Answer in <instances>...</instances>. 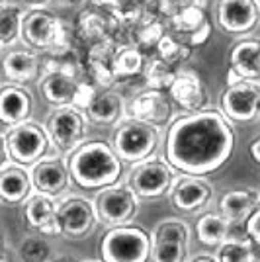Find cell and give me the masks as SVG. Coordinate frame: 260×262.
I'll return each mask as SVG.
<instances>
[{
  "mask_svg": "<svg viewBox=\"0 0 260 262\" xmlns=\"http://www.w3.org/2000/svg\"><path fill=\"white\" fill-rule=\"evenodd\" d=\"M127 116L157 127H166L172 121L174 102L168 90L147 88L131 100V104L127 106Z\"/></svg>",
  "mask_w": 260,
  "mask_h": 262,
  "instance_id": "cell-14",
  "label": "cell"
},
{
  "mask_svg": "<svg viewBox=\"0 0 260 262\" xmlns=\"http://www.w3.org/2000/svg\"><path fill=\"white\" fill-rule=\"evenodd\" d=\"M90 262H96V260H90ZM100 262H102V260H100Z\"/></svg>",
  "mask_w": 260,
  "mask_h": 262,
  "instance_id": "cell-50",
  "label": "cell"
},
{
  "mask_svg": "<svg viewBox=\"0 0 260 262\" xmlns=\"http://www.w3.org/2000/svg\"><path fill=\"white\" fill-rule=\"evenodd\" d=\"M57 206L59 200L47 194L35 192L24 202V221L32 231H37L47 237H59V217H57Z\"/></svg>",
  "mask_w": 260,
  "mask_h": 262,
  "instance_id": "cell-18",
  "label": "cell"
},
{
  "mask_svg": "<svg viewBox=\"0 0 260 262\" xmlns=\"http://www.w3.org/2000/svg\"><path fill=\"white\" fill-rule=\"evenodd\" d=\"M88 118L84 110L76 108L75 104L55 106L49 114L45 131L49 135L51 147H55L61 155H69L88 137Z\"/></svg>",
  "mask_w": 260,
  "mask_h": 262,
  "instance_id": "cell-6",
  "label": "cell"
},
{
  "mask_svg": "<svg viewBox=\"0 0 260 262\" xmlns=\"http://www.w3.org/2000/svg\"><path fill=\"white\" fill-rule=\"evenodd\" d=\"M57 217H59L61 235L69 239H84L98 225L92 200L76 194L59 200Z\"/></svg>",
  "mask_w": 260,
  "mask_h": 262,
  "instance_id": "cell-12",
  "label": "cell"
},
{
  "mask_svg": "<svg viewBox=\"0 0 260 262\" xmlns=\"http://www.w3.org/2000/svg\"><path fill=\"white\" fill-rule=\"evenodd\" d=\"M24 8L14 2L0 4V47H12L20 39Z\"/></svg>",
  "mask_w": 260,
  "mask_h": 262,
  "instance_id": "cell-32",
  "label": "cell"
},
{
  "mask_svg": "<svg viewBox=\"0 0 260 262\" xmlns=\"http://www.w3.org/2000/svg\"><path fill=\"white\" fill-rule=\"evenodd\" d=\"M33 112V96L24 84L8 82L0 86V123L16 125L30 120Z\"/></svg>",
  "mask_w": 260,
  "mask_h": 262,
  "instance_id": "cell-22",
  "label": "cell"
},
{
  "mask_svg": "<svg viewBox=\"0 0 260 262\" xmlns=\"http://www.w3.org/2000/svg\"><path fill=\"white\" fill-rule=\"evenodd\" d=\"M168 94L174 104L186 114L211 108L206 82L194 69H178L172 84L168 86Z\"/></svg>",
  "mask_w": 260,
  "mask_h": 262,
  "instance_id": "cell-15",
  "label": "cell"
},
{
  "mask_svg": "<svg viewBox=\"0 0 260 262\" xmlns=\"http://www.w3.org/2000/svg\"><path fill=\"white\" fill-rule=\"evenodd\" d=\"M256 2H258V6H260V0H256Z\"/></svg>",
  "mask_w": 260,
  "mask_h": 262,
  "instance_id": "cell-49",
  "label": "cell"
},
{
  "mask_svg": "<svg viewBox=\"0 0 260 262\" xmlns=\"http://www.w3.org/2000/svg\"><path fill=\"white\" fill-rule=\"evenodd\" d=\"M0 249H2V235H0Z\"/></svg>",
  "mask_w": 260,
  "mask_h": 262,
  "instance_id": "cell-47",
  "label": "cell"
},
{
  "mask_svg": "<svg viewBox=\"0 0 260 262\" xmlns=\"http://www.w3.org/2000/svg\"><path fill=\"white\" fill-rule=\"evenodd\" d=\"M166 24L170 26V32L182 37L192 47L204 43L211 32V24L206 16V8L202 6H184L170 20H166Z\"/></svg>",
  "mask_w": 260,
  "mask_h": 262,
  "instance_id": "cell-20",
  "label": "cell"
},
{
  "mask_svg": "<svg viewBox=\"0 0 260 262\" xmlns=\"http://www.w3.org/2000/svg\"><path fill=\"white\" fill-rule=\"evenodd\" d=\"M118 41L116 39H102L90 45L86 55V69L88 77L92 78V82L100 88L114 86L116 77L112 71V59L116 53Z\"/></svg>",
  "mask_w": 260,
  "mask_h": 262,
  "instance_id": "cell-27",
  "label": "cell"
},
{
  "mask_svg": "<svg viewBox=\"0 0 260 262\" xmlns=\"http://www.w3.org/2000/svg\"><path fill=\"white\" fill-rule=\"evenodd\" d=\"M0 262H12V260H10V256H8V252L4 251V247L0 249Z\"/></svg>",
  "mask_w": 260,
  "mask_h": 262,
  "instance_id": "cell-44",
  "label": "cell"
},
{
  "mask_svg": "<svg viewBox=\"0 0 260 262\" xmlns=\"http://www.w3.org/2000/svg\"><path fill=\"white\" fill-rule=\"evenodd\" d=\"M30 176H32L33 192L53 198H59L63 192H67L71 184L65 155H55V157L45 155L44 159H39L30 166Z\"/></svg>",
  "mask_w": 260,
  "mask_h": 262,
  "instance_id": "cell-17",
  "label": "cell"
},
{
  "mask_svg": "<svg viewBox=\"0 0 260 262\" xmlns=\"http://www.w3.org/2000/svg\"><path fill=\"white\" fill-rule=\"evenodd\" d=\"M116 24L112 18V12L94 4V8H86L80 12L75 24V35L82 43H96L102 39H114Z\"/></svg>",
  "mask_w": 260,
  "mask_h": 262,
  "instance_id": "cell-23",
  "label": "cell"
},
{
  "mask_svg": "<svg viewBox=\"0 0 260 262\" xmlns=\"http://www.w3.org/2000/svg\"><path fill=\"white\" fill-rule=\"evenodd\" d=\"M71 182L84 192H94L116 184L123 176V161L112 143L102 139H86L65 155Z\"/></svg>",
  "mask_w": 260,
  "mask_h": 262,
  "instance_id": "cell-2",
  "label": "cell"
},
{
  "mask_svg": "<svg viewBox=\"0 0 260 262\" xmlns=\"http://www.w3.org/2000/svg\"><path fill=\"white\" fill-rule=\"evenodd\" d=\"M170 204L182 213H196L204 211L213 198V186L204 176L178 174L172 188L168 192Z\"/></svg>",
  "mask_w": 260,
  "mask_h": 262,
  "instance_id": "cell-13",
  "label": "cell"
},
{
  "mask_svg": "<svg viewBox=\"0 0 260 262\" xmlns=\"http://www.w3.org/2000/svg\"><path fill=\"white\" fill-rule=\"evenodd\" d=\"M98 90H100V86H96L94 82H88V80H82V78H80L78 90H76V96H75V100H73V104H75L76 108L86 110V106L92 102V98L96 96Z\"/></svg>",
  "mask_w": 260,
  "mask_h": 262,
  "instance_id": "cell-37",
  "label": "cell"
},
{
  "mask_svg": "<svg viewBox=\"0 0 260 262\" xmlns=\"http://www.w3.org/2000/svg\"><path fill=\"white\" fill-rule=\"evenodd\" d=\"M249 153H250V159H252L254 163L260 164V135L249 145Z\"/></svg>",
  "mask_w": 260,
  "mask_h": 262,
  "instance_id": "cell-41",
  "label": "cell"
},
{
  "mask_svg": "<svg viewBox=\"0 0 260 262\" xmlns=\"http://www.w3.org/2000/svg\"><path fill=\"white\" fill-rule=\"evenodd\" d=\"M4 137H6L12 163H18L28 168L37 163L39 159H44L51 147L45 125L32 120H26L22 123L8 127Z\"/></svg>",
  "mask_w": 260,
  "mask_h": 262,
  "instance_id": "cell-8",
  "label": "cell"
},
{
  "mask_svg": "<svg viewBox=\"0 0 260 262\" xmlns=\"http://www.w3.org/2000/svg\"><path fill=\"white\" fill-rule=\"evenodd\" d=\"M178 170L164 157H149L141 163L131 164L125 176V186L139 200H157L168 196L174 180L178 178Z\"/></svg>",
  "mask_w": 260,
  "mask_h": 262,
  "instance_id": "cell-5",
  "label": "cell"
},
{
  "mask_svg": "<svg viewBox=\"0 0 260 262\" xmlns=\"http://www.w3.org/2000/svg\"><path fill=\"white\" fill-rule=\"evenodd\" d=\"M260 204V190L254 188H241V190H231L225 192L221 200H219V206L217 211L227 217L231 223H239V221H245L252 209Z\"/></svg>",
  "mask_w": 260,
  "mask_h": 262,
  "instance_id": "cell-28",
  "label": "cell"
},
{
  "mask_svg": "<svg viewBox=\"0 0 260 262\" xmlns=\"http://www.w3.org/2000/svg\"><path fill=\"white\" fill-rule=\"evenodd\" d=\"M233 151V121L221 110L184 112L166 127L164 159L182 174H213L231 159Z\"/></svg>",
  "mask_w": 260,
  "mask_h": 262,
  "instance_id": "cell-1",
  "label": "cell"
},
{
  "mask_svg": "<svg viewBox=\"0 0 260 262\" xmlns=\"http://www.w3.org/2000/svg\"><path fill=\"white\" fill-rule=\"evenodd\" d=\"M245 233L250 243L260 247V204L245 219Z\"/></svg>",
  "mask_w": 260,
  "mask_h": 262,
  "instance_id": "cell-38",
  "label": "cell"
},
{
  "mask_svg": "<svg viewBox=\"0 0 260 262\" xmlns=\"http://www.w3.org/2000/svg\"><path fill=\"white\" fill-rule=\"evenodd\" d=\"M192 51H194V47L190 43H186L182 37H178L172 32L164 33L163 37L159 39L157 47H155V55L174 67L186 63L192 57Z\"/></svg>",
  "mask_w": 260,
  "mask_h": 262,
  "instance_id": "cell-33",
  "label": "cell"
},
{
  "mask_svg": "<svg viewBox=\"0 0 260 262\" xmlns=\"http://www.w3.org/2000/svg\"><path fill=\"white\" fill-rule=\"evenodd\" d=\"M20 37L26 47H32L35 51H51L69 45L63 22L53 12L39 6L24 12Z\"/></svg>",
  "mask_w": 260,
  "mask_h": 262,
  "instance_id": "cell-7",
  "label": "cell"
},
{
  "mask_svg": "<svg viewBox=\"0 0 260 262\" xmlns=\"http://www.w3.org/2000/svg\"><path fill=\"white\" fill-rule=\"evenodd\" d=\"M80 78L76 71H67V69H49L41 73L39 78V92L47 104L51 106H65L73 104L78 90Z\"/></svg>",
  "mask_w": 260,
  "mask_h": 262,
  "instance_id": "cell-21",
  "label": "cell"
},
{
  "mask_svg": "<svg viewBox=\"0 0 260 262\" xmlns=\"http://www.w3.org/2000/svg\"><path fill=\"white\" fill-rule=\"evenodd\" d=\"M61 2L67 4V6H80V4H84L88 0H61Z\"/></svg>",
  "mask_w": 260,
  "mask_h": 262,
  "instance_id": "cell-43",
  "label": "cell"
},
{
  "mask_svg": "<svg viewBox=\"0 0 260 262\" xmlns=\"http://www.w3.org/2000/svg\"><path fill=\"white\" fill-rule=\"evenodd\" d=\"M151 233L139 225L106 227L98 243V256L102 262H149Z\"/></svg>",
  "mask_w": 260,
  "mask_h": 262,
  "instance_id": "cell-3",
  "label": "cell"
},
{
  "mask_svg": "<svg viewBox=\"0 0 260 262\" xmlns=\"http://www.w3.org/2000/svg\"><path fill=\"white\" fill-rule=\"evenodd\" d=\"M92 2L102 6V8H106V10H118L123 4H127L129 0H92Z\"/></svg>",
  "mask_w": 260,
  "mask_h": 262,
  "instance_id": "cell-39",
  "label": "cell"
},
{
  "mask_svg": "<svg viewBox=\"0 0 260 262\" xmlns=\"http://www.w3.org/2000/svg\"><path fill=\"white\" fill-rule=\"evenodd\" d=\"M239 78L260 80V39H241L229 53L227 82Z\"/></svg>",
  "mask_w": 260,
  "mask_h": 262,
  "instance_id": "cell-24",
  "label": "cell"
},
{
  "mask_svg": "<svg viewBox=\"0 0 260 262\" xmlns=\"http://www.w3.org/2000/svg\"><path fill=\"white\" fill-rule=\"evenodd\" d=\"M6 163H10V155H8L6 137H4V133H0V168H2Z\"/></svg>",
  "mask_w": 260,
  "mask_h": 262,
  "instance_id": "cell-40",
  "label": "cell"
},
{
  "mask_svg": "<svg viewBox=\"0 0 260 262\" xmlns=\"http://www.w3.org/2000/svg\"><path fill=\"white\" fill-rule=\"evenodd\" d=\"M217 26L225 33H250L260 22V6L256 0H217Z\"/></svg>",
  "mask_w": 260,
  "mask_h": 262,
  "instance_id": "cell-16",
  "label": "cell"
},
{
  "mask_svg": "<svg viewBox=\"0 0 260 262\" xmlns=\"http://www.w3.org/2000/svg\"><path fill=\"white\" fill-rule=\"evenodd\" d=\"M33 184L30 168L18 163H6L0 168V202L4 204H22L32 196Z\"/></svg>",
  "mask_w": 260,
  "mask_h": 262,
  "instance_id": "cell-26",
  "label": "cell"
},
{
  "mask_svg": "<svg viewBox=\"0 0 260 262\" xmlns=\"http://www.w3.org/2000/svg\"><path fill=\"white\" fill-rule=\"evenodd\" d=\"M219 110L225 118L237 123H247L258 118L260 80L239 78L227 82V88L219 98Z\"/></svg>",
  "mask_w": 260,
  "mask_h": 262,
  "instance_id": "cell-11",
  "label": "cell"
},
{
  "mask_svg": "<svg viewBox=\"0 0 260 262\" xmlns=\"http://www.w3.org/2000/svg\"><path fill=\"white\" fill-rule=\"evenodd\" d=\"M0 69L8 82L28 84L41 77V57L32 47H14L4 53Z\"/></svg>",
  "mask_w": 260,
  "mask_h": 262,
  "instance_id": "cell-19",
  "label": "cell"
},
{
  "mask_svg": "<svg viewBox=\"0 0 260 262\" xmlns=\"http://www.w3.org/2000/svg\"><path fill=\"white\" fill-rule=\"evenodd\" d=\"M147 63V57L135 43H123L116 47V53L112 59V71L116 80L131 78L143 75V69Z\"/></svg>",
  "mask_w": 260,
  "mask_h": 262,
  "instance_id": "cell-30",
  "label": "cell"
},
{
  "mask_svg": "<svg viewBox=\"0 0 260 262\" xmlns=\"http://www.w3.org/2000/svg\"><path fill=\"white\" fill-rule=\"evenodd\" d=\"M28 4H32V6H44V4H47L49 0H26Z\"/></svg>",
  "mask_w": 260,
  "mask_h": 262,
  "instance_id": "cell-45",
  "label": "cell"
},
{
  "mask_svg": "<svg viewBox=\"0 0 260 262\" xmlns=\"http://www.w3.org/2000/svg\"><path fill=\"white\" fill-rule=\"evenodd\" d=\"M176 67L166 63L163 59H159L157 55H153L151 59H147L145 69H143V77L147 82V88H157V90H168L176 77Z\"/></svg>",
  "mask_w": 260,
  "mask_h": 262,
  "instance_id": "cell-34",
  "label": "cell"
},
{
  "mask_svg": "<svg viewBox=\"0 0 260 262\" xmlns=\"http://www.w3.org/2000/svg\"><path fill=\"white\" fill-rule=\"evenodd\" d=\"M258 116H260V110H258Z\"/></svg>",
  "mask_w": 260,
  "mask_h": 262,
  "instance_id": "cell-51",
  "label": "cell"
},
{
  "mask_svg": "<svg viewBox=\"0 0 260 262\" xmlns=\"http://www.w3.org/2000/svg\"><path fill=\"white\" fill-rule=\"evenodd\" d=\"M163 141L161 127L145 123L141 120H135L125 116L119 121L112 135V147L123 164L141 163L157 153L159 145Z\"/></svg>",
  "mask_w": 260,
  "mask_h": 262,
  "instance_id": "cell-4",
  "label": "cell"
},
{
  "mask_svg": "<svg viewBox=\"0 0 260 262\" xmlns=\"http://www.w3.org/2000/svg\"><path fill=\"white\" fill-rule=\"evenodd\" d=\"M231 221L219 211H204L196 221V235L204 247L215 249L229 237Z\"/></svg>",
  "mask_w": 260,
  "mask_h": 262,
  "instance_id": "cell-29",
  "label": "cell"
},
{
  "mask_svg": "<svg viewBox=\"0 0 260 262\" xmlns=\"http://www.w3.org/2000/svg\"><path fill=\"white\" fill-rule=\"evenodd\" d=\"M131 43H135L143 53L145 49H155L159 39L166 33V22L163 18H159L157 14L153 16H143V20L133 30H131Z\"/></svg>",
  "mask_w": 260,
  "mask_h": 262,
  "instance_id": "cell-31",
  "label": "cell"
},
{
  "mask_svg": "<svg viewBox=\"0 0 260 262\" xmlns=\"http://www.w3.org/2000/svg\"><path fill=\"white\" fill-rule=\"evenodd\" d=\"M192 262H217V258L211 256V254H198Z\"/></svg>",
  "mask_w": 260,
  "mask_h": 262,
  "instance_id": "cell-42",
  "label": "cell"
},
{
  "mask_svg": "<svg viewBox=\"0 0 260 262\" xmlns=\"http://www.w3.org/2000/svg\"><path fill=\"white\" fill-rule=\"evenodd\" d=\"M2 2H6V0H0V4H2Z\"/></svg>",
  "mask_w": 260,
  "mask_h": 262,
  "instance_id": "cell-48",
  "label": "cell"
},
{
  "mask_svg": "<svg viewBox=\"0 0 260 262\" xmlns=\"http://www.w3.org/2000/svg\"><path fill=\"white\" fill-rule=\"evenodd\" d=\"M92 204L98 223L104 227L127 225L139 211V198L125 186V182H116L108 188L98 190Z\"/></svg>",
  "mask_w": 260,
  "mask_h": 262,
  "instance_id": "cell-9",
  "label": "cell"
},
{
  "mask_svg": "<svg viewBox=\"0 0 260 262\" xmlns=\"http://www.w3.org/2000/svg\"><path fill=\"white\" fill-rule=\"evenodd\" d=\"M151 262H186L190 251V229L182 219H163L151 233Z\"/></svg>",
  "mask_w": 260,
  "mask_h": 262,
  "instance_id": "cell-10",
  "label": "cell"
},
{
  "mask_svg": "<svg viewBox=\"0 0 260 262\" xmlns=\"http://www.w3.org/2000/svg\"><path fill=\"white\" fill-rule=\"evenodd\" d=\"M20 258L22 262H49L51 247L41 237H28L20 245Z\"/></svg>",
  "mask_w": 260,
  "mask_h": 262,
  "instance_id": "cell-36",
  "label": "cell"
},
{
  "mask_svg": "<svg viewBox=\"0 0 260 262\" xmlns=\"http://www.w3.org/2000/svg\"><path fill=\"white\" fill-rule=\"evenodd\" d=\"M84 114L90 123L110 127V125H118L119 121L127 116V106H125V100L121 94L110 90V88H102L86 106Z\"/></svg>",
  "mask_w": 260,
  "mask_h": 262,
  "instance_id": "cell-25",
  "label": "cell"
},
{
  "mask_svg": "<svg viewBox=\"0 0 260 262\" xmlns=\"http://www.w3.org/2000/svg\"><path fill=\"white\" fill-rule=\"evenodd\" d=\"M137 2L141 4L143 8H147V6H155V2H157V0H137Z\"/></svg>",
  "mask_w": 260,
  "mask_h": 262,
  "instance_id": "cell-46",
  "label": "cell"
},
{
  "mask_svg": "<svg viewBox=\"0 0 260 262\" xmlns=\"http://www.w3.org/2000/svg\"><path fill=\"white\" fill-rule=\"evenodd\" d=\"M217 262H252V247L250 241L225 239L219 247H215Z\"/></svg>",
  "mask_w": 260,
  "mask_h": 262,
  "instance_id": "cell-35",
  "label": "cell"
}]
</instances>
